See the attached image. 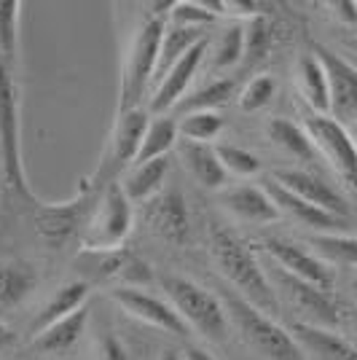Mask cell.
Returning a JSON list of instances; mask_svg holds the SVG:
<instances>
[{"label": "cell", "instance_id": "cell-11", "mask_svg": "<svg viewBox=\"0 0 357 360\" xmlns=\"http://www.w3.org/2000/svg\"><path fill=\"white\" fill-rule=\"evenodd\" d=\"M314 57L323 62L330 86V116L352 124L357 121V68L327 46H314Z\"/></svg>", "mask_w": 357, "mask_h": 360}, {"label": "cell", "instance_id": "cell-21", "mask_svg": "<svg viewBox=\"0 0 357 360\" xmlns=\"http://www.w3.org/2000/svg\"><path fill=\"white\" fill-rule=\"evenodd\" d=\"M178 153L183 159L186 169L191 172V178L209 191H221L228 180V172L223 169L218 150L212 143H194V140H180Z\"/></svg>", "mask_w": 357, "mask_h": 360}, {"label": "cell", "instance_id": "cell-39", "mask_svg": "<svg viewBox=\"0 0 357 360\" xmlns=\"http://www.w3.org/2000/svg\"><path fill=\"white\" fill-rule=\"evenodd\" d=\"M97 355L100 360H126V349L113 333H105L97 339Z\"/></svg>", "mask_w": 357, "mask_h": 360}, {"label": "cell", "instance_id": "cell-46", "mask_svg": "<svg viewBox=\"0 0 357 360\" xmlns=\"http://www.w3.org/2000/svg\"><path fill=\"white\" fill-rule=\"evenodd\" d=\"M352 328H355V336H357V315L352 317Z\"/></svg>", "mask_w": 357, "mask_h": 360}, {"label": "cell", "instance_id": "cell-28", "mask_svg": "<svg viewBox=\"0 0 357 360\" xmlns=\"http://www.w3.org/2000/svg\"><path fill=\"white\" fill-rule=\"evenodd\" d=\"M266 137L271 140L274 148L285 150L287 156H293L298 162H314L320 153L314 148L312 137L306 135L304 127H298L287 119H271L266 124Z\"/></svg>", "mask_w": 357, "mask_h": 360}, {"label": "cell", "instance_id": "cell-23", "mask_svg": "<svg viewBox=\"0 0 357 360\" xmlns=\"http://www.w3.org/2000/svg\"><path fill=\"white\" fill-rule=\"evenodd\" d=\"M296 84L314 116H330V86L323 62L312 54H304L296 65Z\"/></svg>", "mask_w": 357, "mask_h": 360}, {"label": "cell", "instance_id": "cell-27", "mask_svg": "<svg viewBox=\"0 0 357 360\" xmlns=\"http://www.w3.org/2000/svg\"><path fill=\"white\" fill-rule=\"evenodd\" d=\"M169 175V159H153L145 165H134L126 180L121 183L124 194L129 196V202H150L153 196L162 194L164 180Z\"/></svg>", "mask_w": 357, "mask_h": 360}, {"label": "cell", "instance_id": "cell-30", "mask_svg": "<svg viewBox=\"0 0 357 360\" xmlns=\"http://www.w3.org/2000/svg\"><path fill=\"white\" fill-rule=\"evenodd\" d=\"M231 97H234V81L231 78H218V81H209L207 86L186 94L175 110H178L180 116H188V113H218V108L228 105Z\"/></svg>", "mask_w": 357, "mask_h": 360}, {"label": "cell", "instance_id": "cell-8", "mask_svg": "<svg viewBox=\"0 0 357 360\" xmlns=\"http://www.w3.org/2000/svg\"><path fill=\"white\" fill-rule=\"evenodd\" d=\"M81 269L86 271V283H116V288H143L153 283L150 264L126 248L116 250H84L78 258Z\"/></svg>", "mask_w": 357, "mask_h": 360}, {"label": "cell", "instance_id": "cell-13", "mask_svg": "<svg viewBox=\"0 0 357 360\" xmlns=\"http://www.w3.org/2000/svg\"><path fill=\"white\" fill-rule=\"evenodd\" d=\"M207 49L209 38L199 41L169 73L164 75L162 84L153 86V94H150V113L153 116H169V110H175L180 105V100L188 94V86H191V81L196 78L202 62H205Z\"/></svg>", "mask_w": 357, "mask_h": 360}, {"label": "cell", "instance_id": "cell-43", "mask_svg": "<svg viewBox=\"0 0 357 360\" xmlns=\"http://www.w3.org/2000/svg\"><path fill=\"white\" fill-rule=\"evenodd\" d=\"M159 360H186L180 352H175V349H164L162 355H159Z\"/></svg>", "mask_w": 357, "mask_h": 360}, {"label": "cell", "instance_id": "cell-16", "mask_svg": "<svg viewBox=\"0 0 357 360\" xmlns=\"http://www.w3.org/2000/svg\"><path fill=\"white\" fill-rule=\"evenodd\" d=\"M283 188H287L290 194L306 199L314 207H323L330 215H339V218H346L349 212V205L327 180H323L314 172H306V169H277L274 178Z\"/></svg>", "mask_w": 357, "mask_h": 360}, {"label": "cell", "instance_id": "cell-44", "mask_svg": "<svg viewBox=\"0 0 357 360\" xmlns=\"http://www.w3.org/2000/svg\"><path fill=\"white\" fill-rule=\"evenodd\" d=\"M346 129H349V135H352V140L357 143V121H352V124H349Z\"/></svg>", "mask_w": 357, "mask_h": 360}, {"label": "cell", "instance_id": "cell-26", "mask_svg": "<svg viewBox=\"0 0 357 360\" xmlns=\"http://www.w3.org/2000/svg\"><path fill=\"white\" fill-rule=\"evenodd\" d=\"M86 326H89V307H81L78 312L67 315L54 326H48L41 333H35L32 349H38V352H65L84 336Z\"/></svg>", "mask_w": 357, "mask_h": 360}, {"label": "cell", "instance_id": "cell-38", "mask_svg": "<svg viewBox=\"0 0 357 360\" xmlns=\"http://www.w3.org/2000/svg\"><path fill=\"white\" fill-rule=\"evenodd\" d=\"M271 44V27H268L266 16H253L245 25V57L247 60H264Z\"/></svg>", "mask_w": 357, "mask_h": 360}, {"label": "cell", "instance_id": "cell-12", "mask_svg": "<svg viewBox=\"0 0 357 360\" xmlns=\"http://www.w3.org/2000/svg\"><path fill=\"white\" fill-rule=\"evenodd\" d=\"M110 299L119 304L126 315H132L134 320L153 326L167 333H175V336H188L191 328L183 323V317L175 312V307L169 301H162L159 296H150L140 288H113L110 290Z\"/></svg>", "mask_w": 357, "mask_h": 360}, {"label": "cell", "instance_id": "cell-35", "mask_svg": "<svg viewBox=\"0 0 357 360\" xmlns=\"http://www.w3.org/2000/svg\"><path fill=\"white\" fill-rule=\"evenodd\" d=\"M212 22H215L212 8L207 3H199V0H180V3H172V8H169V25L205 30Z\"/></svg>", "mask_w": 357, "mask_h": 360}, {"label": "cell", "instance_id": "cell-24", "mask_svg": "<svg viewBox=\"0 0 357 360\" xmlns=\"http://www.w3.org/2000/svg\"><path fill=\"white\" fill-rule=\"evenodd\" d=\"M89 290H91V285L86 280H70V283H65L62 288H57L54 296H51L48 304L44 307V312L35 317L32 333H41V330L48 328V326H54V323L65 320L67 315L78 312L81 307H86Z\"/></svg>", "mask_w": 357, "mask_h": 360}, {"label": "cell", "instance_id": "cell-36", "mask_svg": "<svg viewBox=\"0 0 357 360\" xmlns=\"http://www.w3.org/2000/svg\"><path fill=\"white\" fill-rule=\"evenodd\" d=\"M218 150V159L228 175H237V178H253L261 172V159L250 153V150L239 148V146H215Z\"/></svg>", "mask_w": 357, "mask_h": 360}, {"label": "cell", "instance_id": "cell-22", "mask_svg": "<svg viewBox=\"0 0 357 360\" xmlns=\"http://www.w3.org/2000/svg\"><path fill=\"white\" fill-rule=\"evenodd\" d=\"M38 271L30 261L22 258H3L0 261V315L22 307L38 288Z\"/></svg>", "mask_w": 357, "mask_h": 360}, {"label": "cell", "instance_id": "cell-19", "mask_svg": "<svg viewBox=\"0 0 357 360\" xmlns=\"http://www.w3.org/2000/svg\"><path fill=\"white\" fill-rule=\"evenodd\" d=\"M221 205L231 212L234 218L245 221V224L266 226L274 224L283 212L277 210V205L271 202V196L266 194V188H255V186H237L228 188L221 196Z\"/></svg>", "mask_w": 357, "mask_h": 360}, {"label": "cell", "instance_id": "cell-10", "mask_svg": "<svg viewBox=\"0 0 357 360\" xmlns=\"http://www.w3.org/2000/svg\"><path fill=\"white\" fill-rule=\"evenodd\" d=\"M306 135L312 137L317 153L325 156V162L342 175L352 188H357V143L349 129L333 116H309L306 119Z\"/></svg>", "mask_w": 357, "mask_h": 360}, {"label": "cell", "instance_id": "cell-9", "mask_svg": "<svg viewBox=\"0 0 357 360\" xmlns=\"http://www.w3.org/2000/svg\"><path fill=\"white\" fill-rule=\"evenodd\" d=\"M89 194H91V183L89 180H81L75 196H70L67 202H38L35 205L32 224H35L38 237L48 248H62L81 229V221L86 218Z\"/></svg>", "mask_w": 357, "mask_h": 360}, {"label": "cell", "instance_id": "cell-40", "mask_svg": "<svg viewBox=\"0 0 357 360\" xmlns=\"http://www.w3.org/2000/svg\"><path fill=\"white\" fill-rule=\"evenodd\" d=\"M330 8H333V14L339 16L342 22H346V25H357V3L355 0H333Z\"/></svg>", "mask_w": 357, "mask_h": 360}, {"label": "cell", "instance_id": "cell-29", "mask_svg": "<svg viewBox=\"0 0 357 360\" xmlns=\"http://www.w3.org/2000/svg\"><path fill=\"white\" fill-rule=\"evenodd\" d=\"M178 143H180L178 121L169 119V116H156V119H150L148 132L143 137V146L137 150L134 165H145V162H153V159H164L169 153V148H175Z\"/></svg>", "mask_w": 357, "mask_h": 360}, {"label": "cell", "instance_id": "cell-33", "mask_svg": "<svg viewBox=\"0 0 357 360\" xmlns=\"http://www.w3.org/2000/svg\"><path fill=\"white\" fill-rule=\"evenodd\" d=\"M19 14H22V3L0 0V51L11 68H16V54H19Z\"/></svg>", "mask_w": 357, "mask_h": 360}, {"label": "cell", "instance_id": "cell-4", "mask_svg": "<svg viewBox=\"0 0 357 360\" xmlns=\"http://www.w3.org/2000/svg\"><path fill=\"white\" fill-rule=\"evenodd\" d=\"M162 288L188 328H194L196 333H202L205 339H212V342H226L231 323L226 315L223 301H218L207 288L180 274L162 277Z\"/></svg>", "mask_w": 357, "mask_h": 360}, {"label": "cell", "instance_id": "cell-14", "mask_svg": "<svg viewBox=\"0 0 357 360\" xmlns=\"http://www.w3.org/2000/svg\"><path fill=\"white\" fill-rule=\"evenodd\" d=\"M264 253L277 266H283L287 274H293L298 280H306V283L325 288V290L333 288V271L327 269L325 261H320L312 250L301 248L298 242L283 240V237H268V240H264Z\"/></svg>", "mask_w": 357, "mask_h": 360}, {"label": "cell", "instance_id": "cell-42", "mask_svg": "<svg viewBox=\"0 0 357 360\" xmlns=\"http://www.w3.org/2000/svg\"><path fill=\"white\" fill-rule=\"evenodd\" d=\"M186 360H215L209 352H205V349H199V347H191L188 352H186Z\"/></svg>", "mask_w": 357, "mask_h": 360}, {"label": "cell", "instance_id": "cell-7", "mask_svg": "<svg viewBox=\"0 0 357 360\" xmlns=\"http://www.w3.org/2000/svg\"><path fill=\"white\" fill-rule=\"evenodd\" d=\"M266 269H268L266 271L268 280H271V285L277 290V296H283L298 315H301L298 323L336 330V326L342 323V315H339V304H336L330 290L312 285L306 280H298L293 274H287L283 266H277L274 261L268 264Z\"/></svg>", "mask_w": 357, "mask_h": 360}, {"label": "cell", "instance_id": "cell-37", "mask_svg": "<svg viewBox=\"0 0 357 360\" xmlns=\"http://www.w3.org/2000/svg\"><path fill=\"white\" fill-rule=\"evenodd\" d=\"M274 91H277V81L271 75H255L247 81V86L239 91V108L245 113H255L271 103Z\"/></svg>", "mask_w": 357, "mask_h": 360}, {"label": "cell", "instance_id": "cell-41", "mask_svg": "<svg viewBox=\"0 0 357 360\" xmlns=\"http://www.w3.org/2000/svg\"><path fill=\"white\" fill-rule=\"evenodd\" d=\"M11 342H14V333H11V328H8L6 323H0V349H6Z\"/></svg>", "mask_w": 357, "mask_h": 360}, {"label": "cell", "instance_id": "cell-17", "mask_svg": "<svg viewBox=\"0 0 357 360\" xmlns=\"http://www.w3.org/2000/svg\"><path fill=\"white\" fill-rule=\"evenodd\" d=\"M264 188H266V194L271 196V202L277 205V210L285 212V215H290L296 224L320 231V234H333V231L342 229L344 221H346V218H339V215H330V212L323 210V207H314V205H309V202L301 199V196L290 194V191L283 188L277 180H268Z\"/></svg>", "mask_w": 357, "mask_h": 360}, {"label": "cell", "instance_id": "cell-15", "mask_svg": "<svg viewBox=\"0 0 357 360\" xmlns=\"http://www.w3.org/2000/svg\"><path fill=\"white\" fill-rule=\"evenodd\" d=\"M145 218H148L150 229L164 242L183 245L191 234V215H188V207H186V199L175 188L153 196L145 205Z\"/></svg>", "mask_w": 357, "mask_h": 360}, {"label": "cell", "instance_id": "cell-1", "mask_svg": "<svg viewBox=\"0 0 357 360\" xmlns=\"http://www.w3.org/2000/svg\"><path fill=\"white\" fill-rule=\"evenodd\" d=\"M209 253L218 264V271L237 288L242 299L250 301L253 307H258L266 315H274L280 309V299H277V290L268 280L266 266L228 229H223V226L209 229Z\"/></svg>", "mask_w": 357, "mask_h": 360}, {"label": "cell", "instance_id": "cell-5", "mask_svg": "<svg viewBox=\"0 0 357 360\" xmlns=\"http://www.w3.org/2000/svg\"><path fill=\"white\" fill-rule=\"evenodd\" d=\"M0 159L6 180L19 194L32 196L25 165H22V124H19V89L14 81V68L0 51Z\"/></svg>", "mask_w": 357, "mask_h": 360}, {"label": "cell", "instance_id": "cell-18", "mask_svg": "<svg viewBox=\"0 0 357 360\" xmlns=\"http://www.w3.org/2000/svg\"><path fill=\"white\" fill-rule=\"evenodd\" d=\"M290 333L304 349V355L314 360H357V347L349 345L344 336H339L330 328H317V326H306V323H293Z\"/></svg>", "mask_w": 357, "mask_h": 360}, {"label": "cell", "instance_id": "cell-6", "mask_svg": "<svg viewBox=\"0 0 357 360\" xmlns=\"http://www.w3.org/2000/svg\"><path fill=\"white\" fill-rule=\"evenodd\" d=\"M134 212L129 196L124 194L121 183H110L97 207L91 210L86 229L81 234L84 250H116L124 248L126 237L132 234Z\"/></svg>", "mask_w": 357, "mask_h": 360}, {"label": "cell", "instance_id": "cell-45", "mask_svg": "<svg viewBox=\"0 0 357 360\" xmlns=\"http://www.w3.org/2000/svg\"><path fill=\"white\" fill-rule=\"evenodd\" d=\"M352 290H355V299H357V271H355V277H352Z\"/></svg>", "mask_w": 357, "mask_h": 360}, {"label": "cell", "instance_id": "cell-32", "mask_svg": "<svg viewBox=\"0 0 357 360\" xmlns=\"http://www.w3.org/2000/svg\"><path fill=\"white\" fill-rule=\"evenodd\" d=\"M180 140H194V143H212L223 132V116L221 113H188L178 119Z\"/></svg>", "mask_w": 357, "mask_h": 360}, {"label": "cell", "instance_id": "cell-34", "mask_svg": "<svg viewBox=\"0 0 357 360\" xmlns=\"http://www.w3.org/2000/svg\"><path fill=\"white\" fill-rule=\"evenodd\" d=\"M245 60V25H231L221 32L212 49V70H226Z\"/></svg>", "mask_w": 357, "mask_h": 360}, {"label": "cell", "instance_id": "cell-31", "mask_svg": "<svg viewBox=\"0 0 357 360\" xmlns=\"http://www.w3.org/2000/svg\"><path fill=\"white\" fill-rule=\"evenodd\" d=\"M314 255L325 264L357 266V237L349 234H314L309 237Z\"/></svg>", "mask_w": 357, "mask_h": 360}, {"label": "cell", "instance_id": "cell-20", "mask_svg": "<svg viewBox=\"0 0 357 360\" xmlns=\"http://www.w3.org/2000/svg\"><path fill=\"white\" fill-rule=\"evenodd\" d=\"M148 113L143 108H134L126 113L116 116L113 124V137H110V162L116 169L126 165H134L137 159V150L143 146V137L148 132Z\"/></svg>", "mask_w": 357, "mask_h": 360}, {"label": "cell", "instance_id": "cell-25", "mask_svg": "<svg viewBox=\"0 0 357 360\" xmlns=\"http://www.w3.org/2000/svg\"><path fill=\"white\" fill-rule=\"evenodd\" d=\"M207 32L205 30H194V27H180V25H169L164 27V38H162V49H159V62H156V73H153V86L162 84V78L175 65H178L191 49H194L199 41H205Z\"/></svg>", "mask_w": 357, "mask_h": 360}, {"label": "cell", "instance_id": "cell-3", "mask_svg": "<svg viewBox=\"0 0 357 360\" xmlns=\"http://www.w3.org/2000/svg\"><path fill=\"white\" fill-rule=\"evenodd\" d=\"M164 27H167V22L159 14H153L134 32L132 44L126 49V57H124V68H121L119 113L140 108V100L145 97L148 86H153Z\"/></svg>", "mask_w": 357, "mask_h": 360}, {"label": "cell", "instance_id": "cell-2", "mask_svg": "<svg viewBox=\"0 0 357 360\" xmlns=\"http://www.w3.org/2000/svg\"><path fill=\"white\" fill-rule=\"evenodd\" d=\"M223 307L228 323L239 330L242 342L258 355H264L266 360H306L290 330L283 328L274 317L261 312L250 301H245L239 293L226 290Z\"/></svg>", "mask_w": 357, "mask_h": 360}]
</instances>
